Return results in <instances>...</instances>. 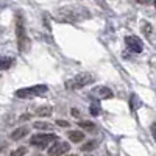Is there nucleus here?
<instances>
[{"mask_svg": "<svg viewBox=\"0 0 156 156\" xmlns=\"http://www.w3.org/2000/svg\"><path fill=\"white\" fill-rule=\"evenodd\" d=\"M92 95H95L100 100H105V98H112L114 92L109 87H106V86H97V87L92 89Z\"/></svg>", "mask_w": 156, "mask_h": 156, "instance_id": "8", "label": "nucleus"}, {"mask_svg": "<svg viewBox=\"0 0 156 156\" xmlns=\"http://www.w3.org/2000/svg\"><path fill=\"white\" fill-rule=\"evenodd\" d=\"M125 44L131 51H134V53H140V51L144 50V42H142L137 36H126Z\"/></svg>", "mask_w": 156, "mask_h": 156, "instance_id": "7", "label": "nucleus"}, {"mask_svg": "<svg viewBox=\"0 0 156 156\" xmlns=\"http://www.w3.org/2000/svg\"><path fill=\"white\" fill-rule=\"evenodd\" d=\"M78 126H80L83 131H89V133H94L97 129L95 122H90V120H80L78 122Z\"/></svg>", "mask_w": 156, "mask_h": 156, "instance_id": "11", "label": "nucleus"}, {"mask_svg": "<svg viewBox=\"0 0 156 156\" xmlns=\"http://www.w3.org/2000/svg\"><path fill=\"white\" fill-rule=\"evenodd\" d=\"M28 133H30V128H28V126H25V125H23V126H19V128H16L14 131L11 133V139H12V140H19V139L25 137Z\"/></svg>", "mask_w": 156, "mask_h": 156, "instance_id": "9", "label": "nucleus"}, {"mask_svg": "<svg viewBox=\"0 0 156 156\" xmlns=\"http://www.w3.org/2000/svg\"><path fill=\"white\" fill-rule=\"evenodd\" d=\"M142 33H144L147 37H150V39H151V34H153V27H151V23L145 22L144 25H142Z\"/></svg>", "mask_w": 156, "mask_h": 156, "instance_id": "16", "label": "nucleus"}, {"mask_svg": "<svg viewBox=\"0 0 156 156\" xmlns=\"http://www.w3.org/2000/svg\"><path fill=\"white\" fill-rule=\"evenodd\" d=\"M98 109H100V108H98L97 105H90V114H92V115H98V114H100Z\"/></svg>", "mask_w": 156, "mask_h": 156, "instance_id": "18", "label": "nucleus"}, {"mask_svg": "<svg viewBox=\"0 0 156 156\" xmlns=\"http://www.w3.org/2000/svg\"><path fill=\"white\" fill-rule=\"evenodd\" d=\"M51 114H53V108L48 106V105L39 106V108L36 109V115H39V117H50Z\"/></svg>", "mask_w": 156, "mask_h": 156, "instance_id": "12", "label": "nucleus"}, {"mask_svg": "<svg viewBox=\"0 0 156 156\" xmlns=\"http://www.w3.org/2000/svg\"><path fill=\"white\" fill-rule=\"evenodd\" d=\"M70 150V144L69 142H64V140H59L56 139L55 142H51V144L48 145V156H62V154H66L67 151Z\"/></svg>", "mask_w": 156, "mask_h": 156, "instance_id": "6", "label": "nucleus"}, {"mask_svg": "<svg viewBox=\"0 0 156 156\" xmlns=\"http://www.w3.org/2000/svg\"><path fill=\"white\" fill-rule=\"evenodd\" d=\"M27 151H28L27 147H17L16 150H12V151H11L9 156H25V154H27Z\"/></svg>", "mask_w": 156, "mask_h": 156, "instance_id": "17", "label": "nucleus"}, {"mask_svg": "<svg viewBox=\"0 0 156 156\" xmlns=\"http://www.w3.org/2000/svg\"><path fill=\"white\" fill-rule=\"evenodd\" d=\"M58 139L56 134H51V133H39V134H33L30 137V144L33 147H37V148H45L48 147L51 142H55Z\"/></svg>", "mask_w": 156, "mask_h": 156, "instance_id": "5", "label": "nucleus"}, {"mask_svg": "<svg viewBox=\"0 0 156 156\" xmlns=\"http://www.w3.org/2000/svg\"><path fill=\"white\" fill-rule=\"evenodd\" d=\"M48 92V86L47 84H34L28 87H22L16 90V97L17 98H36V97H42Z\"/></svg>", "mask_w": 156, "mask_h": 156, "instance_id": "4", "label": "nucleus"}, {"mask_svg": "<svg viewBox=\"0 0 156 156\" xmlns=\"http://www.w3.org/2000/svg\"><path fill=\"white\" fill-rule=\"evenodd\" d=\"M56 125H58V126H64V128H66V126H69V125H70V122H67V120H58V122H56Z\"/></svg>", "mask_w": 156, "mask_h": 156, "instance_id": "19", "label": "nucleus"}, {"mask_svg": "<svg viewBox=\"0 0 156 156\" xmlns=\"http://www.w3.org/2000/svg\"><path fill=\"white\" fill-rule=\"evenodd\" d=\"M95 81V76L90 73V72H80L73 75L72 78L66 81V89L69 90H76V89H83L87 84H92Z\"/></svg>", "mask_w": 156, "mask_h": 156, "instance_id": "3", "label": "nucleus"}, {"mask_svg": "<svg viewBox=\"0 0 156 156\" xmlns=\"http://www.w3.org/2000/svg\"><path fill=\"white\" fill-rule=\"evenodd\" d=\"M33 126L36 129H44V131H51V129H53V125L48 123V122H42V120L41 122H34Z\"/></svg>", "mask_w": 156, "mask_h": 156, "instance_id": "13", "label": "nucleus"}, {"mask_svg": "<svg viewBox=\"0 0 156 156\" xmlns=\"http://www.w3.org/2000/svg\"><path fill=\"white\" fill-rule=\"evenodd\" d=\"M55 16L59 22H66V23H76V22H81L90 17L89 11L86 8L76 6V5H67V6L59 8Z\"/></svg>", "mask_w": 156, "mask_h": 156, "instance_id": "1", "label": "nucleus"}, {"mask_svg": "<svg viewBox=\"0 0 156 156\" xmlns=\"http://www.w3.org/2000/svg\"><path fill=\"white\" fill-rule=\"evenodd\" d=\"M31 156H42V154H31Z\"/></svg>", "mask_w": 156, "mask_h": 156, "instance_id": "21", "label": "nucleus"}, {"mask_svg": "<svg viewBox=\"0 0 156 156\" xmlns=\"http://www.w3.org/2000/svg\"><path fill=\"white\" fill-rule=\"evenodd\" d=\"M94 148H97V140H89L86 144H83L81 151H92Z\"/></svg>", "mask_w": 156, "mask_h": 156, "instance_id": "15", "label": "nucleus"}, {"mask_svg": "<svg viewBox=\"0 0 156 156\" xmlns=\"http://www.w3.org/2000/svg\"><path fill=\"white\" fill-rule=\"evenodd\" d=\"M12 66L11 58H0V70H8Z\"/></svg>", "mask_w": 156, "mask_h": 156, "instance_id": "14", "label": "nucleus"}, {"mask_svg": "<svg viewBox=\"0 0 156 156\" xmlns=\"http://www.w3.org/2000/svg\"><path fill=\"white\" fill-rule=\"evenodd\" d=\"M134 2H137L139 5H150L153 3V0H134Z\"/></svg>", "mask_w": 156, "mask_h": 156, "instance_id": "20", "label": "nucleus"}, {"mask_svg": "<svg viewBox=\"0 0 156 156\" xmlns=\"http://www.w3.org/2000/svg\"><path fill=\"white\" fill-rule=\"evenodd\" d=\"M16 39H17V47L20 51L27 53L31 47V41L27 33V27H25V20L20 14L16 16Z\"/></svg>", "mask_w": 156, "mask_h": 156, "instance_id": "2", "label": "nucleus"}, {"mask_svg": "<svg viewBox=\"0 0 156 156\" xmlns=\"http://www.w3.org/2000/svg\"><path fill=\"white\" fill-rule=\"evenodd\" d=\"M67 137H69L70 142L78 144V142H81L84 139V134H83V131H80V129H70V131L67 133Z\"/></svg>", "mask_w": 156, "mask_h": 156, "instance_id": "10", "label": "nucleus"}]
</instances>
